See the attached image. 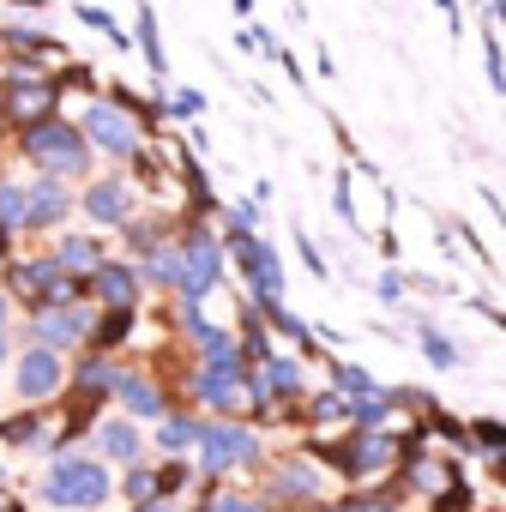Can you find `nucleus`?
Returning a JSON list of instances; mask_svg holds the SVG:
<instances>
[{"label":"nucleus","mask_w":506,"mask_h":512,"mask_svg":"<svg viewBox=\"0 0 506 512\" xmlns=\"http://www.w3.org/2000/svg\"><path fill=\"white\" fill-rule=\"evenodd\" d=\"M49 506H103L109 500V470L97 458H61L43 482Z\"/></svg>","instance_id":"f257e3e1"},{"label":"nucleus","mask_w":506,"mask_h":512,"mask_svg":"<svg viewBox=\"0 0 506 512\" xmlns=\"http://www.w3.org/2000/svg\"><path fill=\"white\" fill-rule=\"evenodd\" d=\"M25 151H31L43 169H55V175H79V169H85V133H73V127L55 121V115L25 133Z\"/></svg>","instance_id":"f03ea898"},{"label":"nucleus","mask_w":506,"mask_h":512,"mask_svg":"<svg viewBox=\"0 0 506 512\" xmlns=\"http://www.w3.org/2000/svg\"><path fill=\"white\" fill-rule=\"evenodd\" d=\"M235 266H241V278L253 284V296H260V302L278 296V253L253 235V229H235Z\"/></svg>","instance_id":"7ed1b4c3"},{"label":"nucleus","mask_w":506,"mask_h":512,"mask_svg":"<svg viewBox=\"0 0 506 512\" xmlns=\"http://www.w3.org/2000/svg\"><path fill=\"white\" fill-rule=\"evenodd\" d=\"M175 284H181L187 302H205L211 296V284H217V241L211 235H199V229L187 235V247H181V278Z\"/></svg>","instance_id":"20e7f679"},{"label":"nucleus","mask_w":506,"mask_h":512,"mask_svg":"<svg viewBox=\"0 0 506 512\" xmlns=\"http://www.w3.org/2000/svg\"><path fill=\"white\" fill-rule=\"evenodd\" d=\"M85 139H91L97 151H109V157H133V151H139V127H133L121 109H109V103H91Z\"/></svg>","instance_id":"39448f33"},{"label":"nucleus","mask_w":506,"mask_h":512,"mask_svg":"<svg viewBox=\"0 0 506 512\" xmlns=\"http://www.w3.org/2000/svg\"><path fill=\"white\" fill-rule=\"evenodd\" d=\"M199 458H205V470H229V464H253L260 458V440H253L247 428H205L199 434Z\"/></svg>","instance_id":"423d86ee"},{"label":"nucleus","mask_w":506,"mask_h":512,"mask_svg":"<svg viewBox=\"0 0 506 512\" xmlns=\"http://www.w3.org/2000/svg\"><path fill=\"white\" fill-rule=\"evenodd\" d=\"M55 386H61V362H55V350L43 344V350H31V356L19 362V392H25L31 404H43V398H55Z\"/></svg>","instance_id":"0eeeda50"},{"label":"nucleus","mask_w":506,"mask_h":512,"mask_svg":"<svg viewBox=\"0 0 506 512\" xmlns=\"http://www.w3.org/2000/svg\"><path fill=\"white\" fill-rule=\"evenodd\" d=\"M7 109H13V115H25V121H43V115H55V91H49V85H37L25 67H13V97H7Z\"/></svg>","instance_id":"6e6552de"},{"label":"nucleus","mask_w":506,"mask_h":512,"mask_svg":"<svg viewBox=\"0 0 506 512\" xmlns=\"http://www.w3.org/2000/svg\"><path fill=\"white\" fill-rule=\"evenodd\" d=\"M67 205H73V199H67V187H61L55 175H43V181L25 193V223H37V229H43V223H61V217H67Z\"/></svg>","instance_id":"1a4fd4ad"},{"label":"nucleus","mask_w":506,"mask_h":512,"mask_svg":"<svg viewBox=\"0 0 506 512\" xmlns=\"http://www.w3.org/2000/svg\"><path fill=\"white\" fill-rule=\"evenodd\" d=\"M85 211H91V223H127V217H133L127 181H97V187L85 193Z\"/></svg>","instance_id":"9d476101"},{"label":"nucleus","mask_w":506,"mask_h":512,"mask_svg":"<svg viewBox=\"0 0 506 512\" xmlns=\"http://www.w3.org/2000/svg\"><path fill=\"white\" fill-rule=\"evenodd\" d=\"M85 332H91V320H85L79 308H67V302H55V314H49V308L37 314V338H43V344H79Z\"/></svg>","instance_id":"9b49d317"},{"label":"nucleus","mask_w":506,"mask_h":512,"mask_svg":"<svg viewBox=\"0 0 506 512\" xmlns=\"http://www.w3.org/2000/svg\"><path fill=\"white\" fill-rule=\"evenodd\" d=\"M85 284H91V296H103L109 308L133 302V290H139V284H133V272H127V266H109V260H97V266L85 272Z\"/></svg>","instance_id":"f8f14e48"},{"label":"nucleus","mask_w":506,"mask_h":512,"mask_svg":"<svg viewBox=\"0 0 506 512\" xmlns=\"http://www.w3.org/2000/svg\"><path fill=\"white\" fill-rule=\"evenodd\" d=\"M199 398H205L211 410H235V404H241V374H217V368H205V374H199Z\"/></svg>","instance_id":"ddd939ff"},{"label":"nucleus","mask_w":506,"mask_h":512,"mask_svg":"<svg viewBox=\"0 0 506 512\" xmlns=\"http://www.w3.org/2000/svg\"><path fill=\"white\" fill-rule=\"evenodd\" d=\"M115 386H121V398H127V410L133 416H163V398H157V386H145V380H133V374H115Z\"/></svg>","instance_id":"4468645a"},{"label":"nucleus","mask_w":506,"mask_h":512,"mask_svg":"<svg viewBox=\"0 0 506 512\" xmlns=\"http://www.w3.org/2000/svg\"><path fill=\"white\" fill-rule=\"evenodd\" d=\"M97 440H103V458H115V464L139 458V434H133V422H109Z\"/></svg>","instance_id":"2eb2a0df"},{"label":"nucleus","mask_w":506,"mask_h":512,"mask_svg":"<svg viewBox=\"0 0 506 512\" xmlns=\"http://www.w3.org/2000/svg\"><path fill=\"white\" fill-rule=\"evenodd\" d=\"M97 260H103V253H97V241H85V235L61 241V253H55V266H61V272H91Z\"/></svg>","instance_id":"dca6fc26"},{"label":"nucleus","mask_w":506,"mask_h":512,"mask_svg":"<svg viewBox=\"0 0 506 512\" xmlns=\"http://www.w3.org/2000/svg\"><path fill=\"white\" fill-rule=\"evenodd\" d=\"M121 338H133V302H121V308H109V320L97 326V344H103V350H115Z\"/></svg>","instance_id":"f3484780"},{"label":"nucleus","mask_w":506,"mask_h":512,"mask_svg":"<svg viewBox=\"0 0 506 512\" xmlns=\"http://www.w3.org/2000/svg\"><path fill=\"white\" fill-rule=\"evenodd\" d=\"M278 482H284V494H290V500H314V488H320V476H314L308 464H284V470H278Z\"/></svg>","instance_id":"a211bd4d"},{"label":"nucleus","mask_w":506,"mask_h":512,"mask_svg":"<svg viewBox=\"0 0 506 512\" xmlns=\"http://www.w3.org/2000/svg\"><path fill=\"white\" fill-rule=\"evenodd\" d=\"M145 272H151L157 284H175V278H181V247H151Z\"/></svg>","instance_id":"6ab92c4d"},{"label":"nucleus","mask_w":506,"mask_h":512,"mask_svg":"<svg viewBox=\"0 0 506 512\" xmlns=\"http://www.w3.org/2000/svg\"><path fill=\"white\" fill-rule=\"evenodd\" d=\"M139 49H145L151 73H163V43H157V19H151V7H139Z\"/></svg>","instance_id":"aec40b11"},{"label":"nucleus","mask_w":506,"mask_h":512,"mask_svg":"<svg viewBox=\"0 0 506 512\" xmlns=\"http://www.w3.org/2000/svg\"><path fill=\"white\" fill-rule=\"evenodd\" d=\"M338 386H344V398H350V404H362V398H374V392H380L362 368H338Z\"/></svg>","instance_id":"412c9836"},{"label":"nucleus","mask_w":506,"mask_h":512,"mask_svg":"<svg viewBox=\"0 0 506 512\" xmlns=\"http://www.w3.org/2000/svg\"><path fill=\"white\" fill-rule=\"evenodd\" d=\"M43 434V422L37 416H13V422H0V440H13V446H31Z\"/></svg>","instance_id":"4be33fe9"},{"label":"nucleus","mask_w":506,"mask_h":512,"mask_svg":"<svg viewBox=\"0 0 506 512\" xmlns=\"http://www.w3.org/2000/svg\"><path fill=\"white\" fill-rule=\"evenodd\" d=\"M79 386H85V392H109V386H115V368H109V362H85V368H79Z\"/></svg>","instance_id":"5701e85b"},{"label":"nucleus","mask_w":506,"mask_h":512,"mask_svg":"<svg viewBox=\"0 0 506 512\" xmlns=\"http://www.w3.org/2000/svg\"><path fill=\"white\" fill-rule=\"evenodd\" d=\"M193 440H199V428H193V422H181V416H175V422H163V446H169V452H187Z\"/></svg>","instance_id":"b1692460"},{"label":"nucleus","mask_w":506,"mask_h":512,"mask_svg":"<svg viewBox=\"0 0 506 512\" xmlns=\"http://www.w3.org/2000/svg\"><path fill=\"white\" fill-rule=\"evenodd\" d=\"M127 500H133V506L157 500V470H133V476H127Z\"/></svg>","instance_id":"393cba45"},{"label":"nucleus","mask_w":506,"mask_h":512,"mask_svg":"<svg viewBox=\"0 0 506 512\" xmlns=\"http://www.w3.org/2000/svg\"><path fill=\"white\" fill-rule=\"evenodd\" d=\"M0 223H25V187H0Z\"/></svg>","instance_id":"a878e982"},{"label":"nucleus","mask_w":506,"mask_h":512,"mask_svg":"<svg viewBox=\"0 0 506 512\" xmlns=\"http://www.w3.org/2000/svg\"><path fill=\"white\" fill-rule=\"evenodd\" d=\"M422 356H428V362H434V368H452V362H458V350H452V344H446V338H434V332H428V338H422Z\"/></svg>","instance_id":"bb28decb"},{"label":"nucleus","mask_w":506,"mask_h":512,"mask_svg":"<svg viewBox=\"0 0 506 512\" xmlns=\"http://www.w3.org/2000/svg\"><path fill=\"white\" fill-rule=\"evenodd\" d=\"M199 109H205L199 91H169V115H199Z\"/></svg>","instance_id":"cd10ccee"},{"label":"nucleus","mask_w":506,"mask_h":512,"mask_svg":"<svg viewBox=\"0 0 506 512\" xmlns=\"http://www.w3.org/2000/svg\"><path fill=\"white\" fill-rule=\"evenodd\" d=\"M470 446H488V452H494V446H500V422H482V428H476V440H470Z\"/></svg>","instance_id":"c85d7f7f"},{"label":"nucleus","mask_w":506,"mask_h":512,"mask_svg":"<svg viewBox=\"0 0 506 512\" xmlns=\"http://www.w3.org/2000/svg\"><path fill=\"white\" fill-rule=\"evenodd\" d=\"M0 326H7V296H0Z\"/></svg>","instance_id":"c756f323"},{"label":"nucleus","mask_w":506,"mask_h":512,"mask_svg":"<svg viewBox=\"0 0 506 512\" xmlns=\"http://www.w3.org/2000/svg\"><path fill=\"white\" fill-rule=\"evenodd\" d=\"M0 362H7V338H0Z\"/></svg>","instance_id":"7c9ffc66"}]
</instances>
